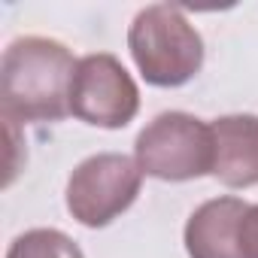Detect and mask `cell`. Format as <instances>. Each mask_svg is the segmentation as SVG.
Returning a JSON list of instances; mask_svg holds the SVG:
<instances>
[{
  "label": "cell",
  "mask_w": 258,
  "mask_h": 258,
  "mask_svg": "<svg viewBox=\"0 0 258 258\" xmlns=\"http://www.w3.org/2000/svg\"><path fill=\"white\" fill-rule=\"evenodd\" d=\"M79 61L49 37L13 40L0 64V103L7 121H58L70 112Z\"/></svg>",
  "instance_id": "6da1fadb"
},
{
  "label": "cell",
  "mask_w": 258,
  "mask_h": 258,
  "mask_svg": "<svg viewBox=\"0 0 258 258\" xmlns=\"http://www.w3.org/2000/svg\"><path fill=\"white\" fill-rule=\"evenodd\" d=\"M127 46L146 82L161 88L185 85L204 64V40L179 7L155 4L137 13Z\"/></svg>",
  "instance_id": "7a4b0ae2"
},
{
  "label": "cell",
  "mask_w": 258,
  "mask_h": 258,
  "mask_svg": "<svg viewBox=\"0 0 258 258\" xmlns=\"http://www.w3.org/2000/svg\"><path fill=\"white\" fill-rule=\"evenodd\" d=\"M137 164L146 176L182 182L213 173V127L188 112H161L137 137Z\"/></svg>",
  "instance_id": "3957f363"
},
{
  "label": "cell",
  "mask_w": 258,
  "mask_h": 258,
  "mask_svg": "<svg viewBox=\"0 0 258 258\" xmlns=\"http://www.w3.org/2000/svg\"><path fill=\"white\" fill-rule=\"evenodd\" d=\"M143 170L127 155L103 152L85 158L67 182V210L85 228H103L140 195Z\"/></svg>",
  "instance_id": "277c9868"
},
{
  "label": "cell",
  "mask_w": 258,
  "mask_h": 258,
  "mask_svg": "<svg viewBox=\"0 0 258 258\" xmlns=\"http://www.w3.org/2000/svg\"><path fill=\"white\" fill-rule=\"evenodd\" d=\"M137 109L140 91L118 58L100 52L79 61L70 91V112L76 118L97 127H124Z\"/></svg>",
  "instance_id": "5b68a950"
},
{
  "label": "cell",
  "mask_w": 258,
  "mask_h": 258,
  "mask_svg": "<svg viewBox=\"0 0 258 258\" xmlns=\"http://www.w3.org/2000/svg\"><path fill=\"white\" fill-rule=\"evenodd\" d=\"M213 176L231 188L258 182V115H222L213 124Z\"/></svg>",
  "instance_id": "8992f818"
},
{
  "label": "cell",
  "mask_w": 258,
  "mask_h": 258,
  "mask_svg": "<svg viewBox=\"0 0 258 258\" xmlns=\"http://www.w3.org/2000/svg\"><path fill=\"white\" fill-rule=\"evenodd\" d=\"M249 204L240 198H216L198 207L185 225V249L191 258H243L240 222Z\"/></svg>",
  "instance_id": "52a82bcc"
},
{
  "label": "cell",
  "mask_w": 258,
  "mask_h": 258,
  "mask_svg": "<svg viewBox=\"0 0 258 258\" xmlns=\"http://www.w3.org/2000/svg\"><path fill=\"white\" fill-rule=\"evenodd\" d=\"M7 258H85L82 249L55 228H34L13 240Z\"/></svg>",
  "instance_id": "ba28073f"
},
{
  "label": "cell",
  "mask_w": 258,
  "mask_h": 258,
  "mask_svg": "<svg viewBox=\"0 0 258 258\" xmlns=\"http://www.w3.org/2000/svg\"><path fill=\"white\" fill-rule=\"evenodd\" d=\"M240 255L258 258V204L249 207L243 222H240Z\"/></svg>",
  "instance_id": "9c48e42d"
}]
</instances>
